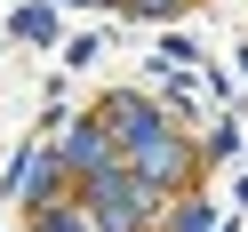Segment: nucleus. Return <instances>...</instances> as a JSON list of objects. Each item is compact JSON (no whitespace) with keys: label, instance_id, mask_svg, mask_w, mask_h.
<instances>
[{"label":"nucleus","instance_id":"f03ea898","mask_svg":"<svg viewBox=\"0 0 248 232\" xmlns=\"http://www.w3.org/2000/svg\"><path fill=\"white\" fill-rule=\"evenodd\" d=\"M72 160H80V168H104V136H72Z\"/></svg>","mask_w":248,"mask_h":232},{"label":"nucleus","instance_id":"7ed1b4c3","mask_svg":"<svg viewBox=\"0 0 248 232\" xmlns=\"http://www.w3.org/2000/svg\"><path fill=\"white\" fill-rule=\"evenodd\" d=\"M48 232H80V224H64V216H48Z\"/></svg>","mask_w":248,"mask_h":232},{"label":"nucleus","instance_id":"f257e3e1","mask_svg":"<svg viewBox=\"0 0 248 232\" xmlns=\"http://www.w3.org/2000/svg\"><path fill=\"white\" fill-rule=\"evenodd\" d=\"M16 32H24V40H48V32H56V16H48V8H24Z\"/></svg>","mask_w":248,"mask_h":232}]
</instances>
